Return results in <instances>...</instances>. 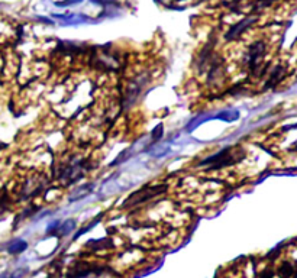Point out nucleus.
<instances>
[{
	"instance_id": "f257e3e1",
	"label": "nucleus",
	"mask_w": 297,
	"mask_h": 278,
	"mask_svg": "<svg viewBox=\"0 0 297 278\" xmlns=\"http://www.w3.org/2000/svg\"><path fill=\"white\" fill-rule=\"evenodd\" d=\"M164 190H165L164 186H162V187H158V186H157V187H145V189L139 190V191L135 193V194H132V196H131V199L125 203V204H126V206H129V204H139V203L147 202V200H149V199H152L154 196L161 194Z\"/></svg>"
},
{
	"instance_id": "f03ea898",
	"label": "nucleus",
	"mask_w": 297,
	"mask_h": 278,
	"mask_svg": "<svg viewBox=\"0 0 297 278\" xmlns=\"http://www.w3.org/2000/svg\"><path fill=\"white\" fill-rule=\"evenodd\" d=\"M254 19H247V21H242V22H238L235 25L232 26L231 29H229V32H228V35H226V39H235L236 37H239L245 29H247L248 26L251 25V22H252Z\"/></svg>"
},
{
	"instance_id": "7ed1b4c3",
	"label": "nucleus",
	"mask_w": 297,
	"mask_h": 278,
	"mask_svg": "<svg viewBox=\"0 0 297 278\" xmlns=\"http://www.w3.org/2000/svg\"><path fill=\"white\" fill-rule=\"evenodd\" d=\"M24 249H26V243L24 242V240H19V242L13 243L12 246H9V252H11V253L22 252Z\"/></svg>"
},
{
	"instance_id": "20e7f679",
	"label": "nucleus",
	"mask_w": 297,
	"mask_h": 278,
	"mask_svg": "<svg viewBox=\"0 0 297 278\" xmlns=\"http://www.w3.org/2000/svg\"><path fill=\"white\" fill-rule=\"evenodd\" d=\"M6 207V196H0V212H3Z\"/></svg>"
}]
</instances>
